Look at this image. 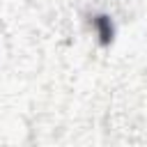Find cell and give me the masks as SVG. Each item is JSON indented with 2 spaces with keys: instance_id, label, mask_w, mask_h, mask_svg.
Returning <instances> with one entry per match:
<instances>
[{
  "instance_id": "6da1fadb",
  "label": "cell",
  "mask_w": 147,
  "mask_h": 147,
  "mask_svg": "<svg viewBox=\"0 0 147 147\" xmlns=\"http://www.w3.org/2000/svg\"><path fill=\"white\" fill-rule=\"evenodd\" d=\"M94 25L99 28L101 41L108 44V41L113 39V23H110V18H108V16H96V18H94Z\"/></svg>"
}]
</instances>
